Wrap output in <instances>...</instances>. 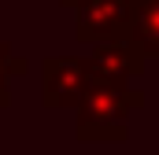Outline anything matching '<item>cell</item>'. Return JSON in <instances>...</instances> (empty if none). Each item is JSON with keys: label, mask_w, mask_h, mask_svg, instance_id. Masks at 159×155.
Returning a JSON list of instances; mask_svg holds the SVG:
<instances>
[{"label": "cell", "mask_w": 159, "mask_h": 155, "mask_svg": "<svg viewBox=\"0 0 159 155\" xmlns=\"http://www.w3.org/2000/svg\"><path fill=\"white\" fill-rule=\"evenodd\" d=\"M144 107V92L129 85L96 81L85 100L74 107V137L78 140H126L129 115Z\"/></svg>", "instance_id": "cell-1"}, {"label": "cell", "mask_w": 159, "mask_h": 155, "mask_svg": "<svg viewBox=\"0 0 159 155\" xmlns=\"http://www.w3.org/2000/svg\"><path fill=\"white\" fill-rule=\"evenodd\" d=\"M96 85L85 55H48L41 63V104L48 111H70Z\"/></svg>", "instance_id": "cell-2"}, {"label": "cell", "mask_w": 159, "mask_h": 155, "mask_svg": "<svg viewBox=\"0 0 159 155\" xmlns=\"http://www.w3.org/2000/svg\"><path fill=\"white\" fill-rule=\"evenodd\" d=\"M129 0H78L74 7V37L81 44H100L126 33Z\"/></svg>", "instance_id": "cell-3"}, {"label": "cell", "mask_w": 159, "mask_h": 155, "mask_svg": "<svg viewBox=\"0 0 159 155\" xmlns=\"http://www.w3.org/2000/svg\"><path fill=\"white\" fill-rule=\"evenodd\" d=\"M85 59H89L96 81H107V85H129V78H141L144 67H148V59H144L126 37L93 44V52H89Z\"/></svg>", "instance_id": "cell-4"}, {"label": "cell", "mask_w": 159, "mask_h": 155, "mask_svg": "<svg viewBox=\"0 0 159 155\" xmlns=\"http://www.w3.org/2000/svg\"><path fill=\"white\" fill-rule=\"evenodd\" d=\"M144 59L159 55V0H129V19H126V33Z\"/></svg>", "instance_id": "cell-5"}, {"label": "cell", "mask_w": 159, "mask_h": 155, "mask_svg": "<svg viewBox=\"0 0 159 155\" xmlns=\"http://www.w3.org/2000/svg\"><path fill=\"white\" fill-rule=\"evenodd\" d=\"M59 4H63V7H70V11L78 7V0H59Z\"/></svg>", "instance_id": "cell-6"}]
</instances>
